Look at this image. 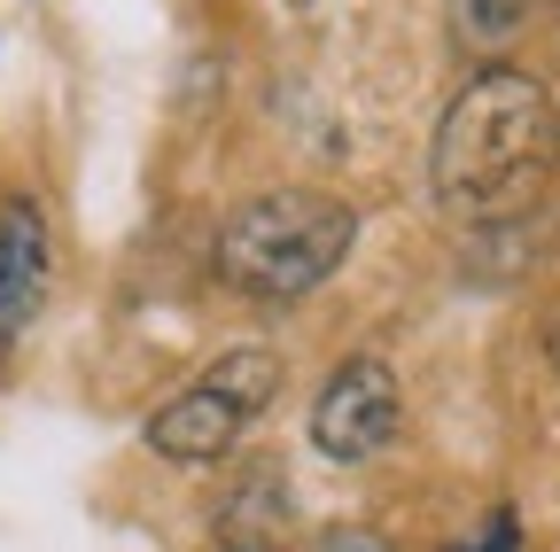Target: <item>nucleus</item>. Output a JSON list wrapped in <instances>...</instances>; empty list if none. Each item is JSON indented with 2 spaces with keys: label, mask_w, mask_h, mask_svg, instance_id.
<instances>
[{
  "label": "nucleus",
  "mask_w": 560,
  "mask_h": 552,
  "mask_svg": "<svg viewBox=\"0 0 560 552\" xmlns=\"http://www.w3.org/2000/svg\"><path fill=\"white\" fill-rule=\"evenodd\" d=\"M552 172H560V102L514 62H482L436 125L429 149L436 202L475 226H514L537 211Z\"/></svg>",
  "instance_id": "obj_1"
},
{
  "label": "nucleus",
  "mask_w": 560,
  "mask_h": 552,
  "mask_svg": "<svg viewBox=\"0 0 560 552\" xmlns=\"http://www.w3.org/2000/svg\"><path fill=\"white\" fill-rule=\"evenodd\" d=\"M350 242H359V211L342 195H312V187H272V195H249L226 211L219 226V281L242 289V296H265V304H289V296H312L327 289Z\"/></svg>",
  "instance_id": "obj_2"
},
{
  "label": "nucleus",
  "mask_w": 560,
  "mask_h": 552,
  "mask_svg": "<svg viewBox=\"0 0 560 552\" xmlns=\"http://www.w3.org/2000/svg\"><path fill=\"white\" fill-rule=\"evenodd\" d=\"M280 397V351H265V342H234L226 359H210L187 389H172L156 412H149V451L172 459V467H210L226 459L234 436L257 421V412Z\"/></svg>",
  "instance_id": "obj_3"
},
{
  "label": "nucleus",
  "mask_w": 560,
  "mask_h": 552,
  "mask_svg": "<svg viewBox=\"0 0 560 552\" xmlns=\"http://www.w3.org/2000/svg\"><path fill=\"white\" fill-rule=\"evenodd\" d=\"M397 412H405L397 404V374L374 351H359V359H342L319 381V397H312V451L335 459V467H359V459H374L397 436Z\"/></svg>",
  "instance_id": "obj_4"
},
{
  "label": "nucleus",
  "mask_w": 560,
  "mask_h": 552,
  "mask_svg": "<svg viewBox=\"0 0 560 552\" xmlns=\"http://www.w3.org/2000/svg\"><path fill=\"white\" fill-rule=\"evenodd\" d=\"M47 281H55V242H47V211L32 195H9L0 202V366L24 351V334L47 304Z\"/></svg>",
  "instance_id": "obj_5"
},
{
  "label": "nucleus",
  "mask_w": 560,
  "mask_h": 552,
  "mask_svg": "<svg viewBox=\"0 0 560 552\" xmlns=\"http://www.w3.org/2000/svg\"><path fill=\"white\" fill-rule=\"evenodd\" d=\"M280 529H289V482H280L272 467L242 474V491L219 506V537H226V552H265Z\"/></svg>",
  "instance_id": "obj_6"
},
{
  "label": "nucleus",
  "mask_w": 560,
  "mask_h": 552,
  "mask_svg": "<svg viewBox=\"0 0 560 552\" xmlns=\"http://www.w3.org/2000/svg\"><path fill=\"white\" fill-rule=\"evenodd\" d=\"M452 24L475 55H499L522 24H529V0H452Z\"/></svg>",
  "instance_id": "obj_7"
},
{
  "label": "nucleus",
  "mask_w": 560,
  "mask_h": 552,
  "mask_svg": "<svg viewBox=\"0 0 560 552\" xmlns=\"http://www.w3.org/2000/svg\"><path fill=\"white\" fill-rule=\"evenodd\" d=\"M444 552H522V514H514V506H499L475 537H459V544H444Z\"/></svg>",
  "instance_id": "obj_8"
},
{
  "label": "nucleus",
  "mask_w": 560,
  "mask_h": 552,
  "mask_svg": "<svg viewBox=\"0 0 560 552\" xmlns=\"http://www.w3.org/2000/svg\"><path fill=\"white\" fill-rule=\"evenodd\" d=\"M312 552H397L382 529H359V521H335V529H319V544Z\"/></svg>",
  "instance_id": "obj_9"
},
{
  "label": "nucleus",
  "mask_w": 560,
  "mask_h": 552,
  "mask_svg": "<svg viewBox=\"0 0 560 552\" xmlns=\"http://www.w3.org/2000/svg\"><path fill=\"white\" fill-rule=\"evenodd\" d=\"M545 359H552V374H560V319L545 327Z\"/></svg>",
  "instance_id": "obj_10"
},
{
  "label": "nucleus",
  "mask_w": 560,
  "mask_h": 552,
  "mask_svg": "<svg viewBox=\"0 0 560 552\" xmlns=\"http://www.w3.org/2000/svg\"><path fill=\"white\" fill-rule=\"evenodd\" d=\"M289 9H312V0H289Z\"/></svg>",
  "instance_id": "obj_11"
}]
</instances>
